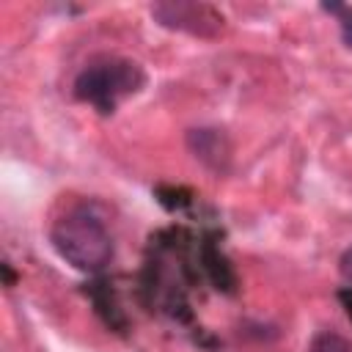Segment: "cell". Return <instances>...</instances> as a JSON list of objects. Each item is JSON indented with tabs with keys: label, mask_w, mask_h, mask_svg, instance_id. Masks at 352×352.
Segmentation results:
<instances>
[{
	"label": "cell",
	"mask_w": 352,
	"mask_h": 352,
	"mask_svg": "<svg viewBox=\"0 0 352 352\" xmlns=\"http://www.w3.org/2000/svg\"><path fill=\"white\" fill-rule=\"evenodd\" d=\"M338 275L344 278V283H349L352 286V245L341 253V258H338Z\"/></svg>",
	"instance_id": "cell-6"
},
{
	"label": "cell",
	"mask_w": 352,
	"mask_h": 352,
	"mask_svg": "<svg viewBox=\"0 0 352 352\" xmlns=\"http://www.w3.org/2000/svg\"><path fill=\"white\" fill-rule=\"evenodd\" d=\"M151 19L176 33H187L195 38H214L223 30V14L209 6V3H195V0H168V3H154L148 8Z\"/></svg>",
	"instance_id": "cell-3"
},
{
	"label": "cell",
	"mask_w": 352,
	"mask_h": 352,
	"mask_svg": "<svg viewBox=\"0 0 352 352\" xmlns=\"http://www.w3.org/2000/svg\"><path fill=\"white\" fill-rule=\"evenodd\" d=\"M146 85V72L132 58L102 55L88 60L80 74L74 77V96L82 104H91L96 113L110 116L118 110L121 102L135 96Z\"/></svg>",
	"instance_id": "cell-2"
},
{
	"label": "cell",
	"mask_w": 352,
	"mask_h": 352,
	"mask_svg": "<svg viewBox=\"0 0 352 352\" xmlns=\"http://www.w3.org/2000/svg\"><path fill=\"white\" fill-rule=\"evenodd\" d=\"M330 16H336V22H338V30H341V41H344V47H349L352 50V6H341V3H324L322 6Z\"/></svg>",
	"instance_id": "cell-5"
},
{
	"label": "cell",
	"mask_w": 352,
	"mask_h": 352,
	"mask_svg": "<svg viewBox=\"0 0 352 352\" xmlns=\"http://www.w3.org/2000/svg\"><path fill=\"white\" fill-rule=\"evenodd\" d=\"M308 352H352V341L336 330H322L311 338Z\"/></svg>",
	"instance_id": "cell-4"
},
{
	"label": "cell",
	"mask_w": 352,
	"mask_h": 352,
	"mask_svg": "<svg viewBox=\"0 0 352 352\" xmlns=\"http://www.w3.org/2000/svg\"><path fill=\"white\" fill-rule=\"evenodd\" d=\"M50 245L80 272H99L113 258V236L104 220L85 204L69 206L52 220Z\"/></svg>",
	"instance_id": "cell-1"
}]
</instances>
